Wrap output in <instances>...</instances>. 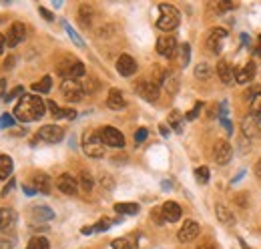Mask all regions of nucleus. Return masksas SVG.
Wrapping results in <instances>:
<instances>
[{"instance_id": "f257e3e1", "label": "nucleus", "mask_w": 261, "mask_h": 249, "mask_svg": "<svg viewBox=\"0 0 261 249\" xmlns=\"http://www.w3.org/2000/svg\"><path fill=\"white\" fill-rule=\"evenodd\" d=\"M44 110H46V102L40 96H36V94H22V98L18 100V104L14 108V114L22 122H32V120L42 118Z\"/></svg>"}, {"instance_id": "f03ea898", "label": "nucleus", "mask_w": 261, "mask_h": 249, "mask_svg": "<svg viewBox=\"0 0 261 249\" xmlns=\"http://www.w3.org/2000/svg\"><path fill=\"white\" fill-rule=\"evenodd\" d=\"M159 18H157V26L161 28V30H173V28H177L179 26V20H181V14H179V10L175 8V6H171V4H161L159 6Z\"/></svg>"}, {"instance_id": "7ed1b4c3", "label": "nucleus", "mask_w": 261, "mask_h": 249, "mask_svg": "<svg viewBox=\"0 0 261 249\" xmlns=\"http://www.w3.org/2000/svg\"><path fill=\"white\" fill-rule=\"evenodd\" d=\"M58 74L64 76V80L66 78H74L76 80V78H80L84 74V64L80 60L72 58V56H66V58H62L58 62Z\"/></svg>"}, {"instance_id": "20e7f679", "label": "nucleus", "mask_w": 261, "mask_h": 249, "mask_svg": "<svg viewBox=\"0 0 261 249\" xmlns=\"http://www.w3.org/2000/svg\"><path fill=\"white\" fill-rule=\"evenodd\" d=\"M82 151L92 157V159H100L104 155V143L100 139L98 133H84L82 137Z\"/></svg>"}, {"instance_id": "39448f33", "label": "nucleus", "mask_w": 261, "mask_h": 249, "mask_svg": "<svg viewBox=\"0 0 261 249\" xmlns=\"http://www.w3.org/2000/svg\"><path fill=\"white\" fill-rule=\"evenodd\" d=\"M60 90H62V94H64V98H66L68 102H78V100H82V96H84V86H82L78 80H74V78L62 80Z\"/></svg>"}, {"instance_id": "423d86ee", "label": "nucleus", "mask_w": 261, "mask_h": 249, "mask_svg": "<svg viewBox=\"0 0 261 249\" xmlns=\"http://www.w3.org/2000/svg\"><path fill=\"white\" fill-rule=\"evenodd\" d=\"M98 135H100V139H102V143L106 147H112V149H122L124 147V137L114 127H102L98 131Z\"/></svg>"}, {"instance_id": "0eeeda50", "label": "nucleus", "mask_w": 261, "mask_h": 249, "mask_svg": "<svg viewBox=\"0 0 261 249\" xmlns=\"http://www.w3.org/2000/svg\"><path fill=\"white\" fill-rule=\"evenodd\" d=\"M135 90L139 92V96H143L149 102H155L159 98V84H155L153 80H147V78L139 80L137 86H135Z\"/></svg>"}, {"instance_id": "6e6552de", "label": "nucleus", "mask_w": 261, "mask_h": 249, "mask_svg": "<svg viewBox=\"0 0 261 249\" xmlns=\"http://www.w3.org/2000/svg\"><path fill=\"white\" fill-rule=\"evenodd\" d=\"M24 36H26V26L22 22H12L10 28L6 30V46L12 48V46L20 44L24 40Z\"/></svg>"}, {"instance_id": "1a4fd4ad", "label": "nucleus", "mask_w": 261, "mask_h": 249, "mask_svg": "<svg viewBox=\"0 0 261 249\" xmlns=\"http://www.w3.org/2000/svg\"><path fill=\"white\" fill-rule=\"evenodd\" d=\"M177 50H179V46H177V38H175V36L165 34V36H161V38L157 40V52H159L161 56L171 58Z\"/></svg>"}, {"instance_id": "9d476101", "label": "nucleus", "mask_w": 261, "mask_h": 249, "mask_svg": "<svg viewBox=\"0 0 261 249\" xmlns=\"http://www.w3.org/2000/svg\"><path fill=\"white\" fill-rule=\"evenodd\" d=\"M233 157V147L227 141H217L215 149H213V159L217 165H227Z\"/></svg>"}, {"instance_id": "9b49d317", "label": "nucleus", "mask_w": 261, "mask_h": 249, "mask_svg": "<svg viewBox=\"0 0 261 249\" xmlns=\"http://www.w3.org/2000/svg\"><path fill=\"white\" fill-rule=\"evenodd\" d=\"M199 231H201L199 223H197V221H193V219H189V221H185V223H183V227L179 229L177 237H179V241H181V243H189V241H193V239H197V237H199Z\"/></svg>"}, {"instance_id": "f8f14e48", "label": "nucleus", "mask_w": 261, "mask_h": 249, "mask_svg": "<svg viewBox=\"0 0 261 249\" xmlns=\"http://www.w3.org/2000/svg\"><path fill=\"white\" fill-rule=\"evenodd\" d=\"M38 137H40L42 141H46V143H58V141H62L64 131H62L58 125H44V127H40Z\"/></svg>"}, {"instance_id": "ddd939ff", "label": "nucleus", "mask_w": 261, "mask_h": 249, "mask_svg": "<svg viewBox=\"0 0 261 249\" xmlns=\"http://www.w3.org/2000/svg\"><path fill=\"white\" fill-rule=\"evenodd\" d=\"M116 70H118V74H122V76H133V74L137 72V62H135V58L128 56V54H120L118 60H116Z\"/></svg>"}, {"instance_id": "4468645a", "label": "nucleus", "mask_w": 261, "mask_h": 249, "mask_svg": "<svg viewBox=\"0 0 261 249\" xmlns=\"http://www.w3.org/2000/svg\"><path fill=\"white\" fill-rule=\"evenodd\" d=\"M56 187H58L64 195H74V193L78 191V183H76V179H74L70 173H62V175L58 177V181H56Z\"/></svg>"}, {"instance_id": "2eb2a0df", "label": "nucleus", "mask_w": 261, "mask_h": 249, "mask_svg": "<svg viewBox=\"0 0 261 249\" xmlns=\"http://www.w3.org/2000/svg\"><path fill=\"white\" fill-rule=\"evenodd\" d=\"M225 36H227V32H225L223 28H213V30H211V34L207 36V46L211 48L213 54H219V52H221V44H223Z\"/></svg>"}, {"instance_id": "dca6fc26", "label": "nucleus", "mask_w": 261, "mask_h": 249, "mask_svg": "<svg viewBox=\"0 0 261 249\" xmlns=\"http://www.w3.org/2000/svg\"><path fill=\"white\" fill-rule=\"evenodd\" d=\"M161 213H163V219H165V221L175 223V221L181 219V205L175 203V201H167V203H163Z\"/></svg>"}, {"instance_id": "f3484780", "label": "nucleus", "mask_w": 261, "mask_h": 249, "mask_svg": "<svg viewBox=\"0 0 261 249\" xmlns=\"http://www.w3.org/2000/svg\"><path fill=\"white\" fill-rule=\"evenodd\" d=\"M16 225V211L10 207H2L0 209V233L10 231Z\"/></svg>"}, {"instance_id": "a211bd4d", "label": "nucleus", "mask_w": 261, "mask_h": 249, "mask_svg": "<svg viewBox=\"0 0 261 249\" xmlns=\"http://www.w3.org/2000/svg\"><path fill=\"white\" fill-rule=\"evenodd\" d=\"M217 74H219V80H221L223 84H227V86L235 80V70H233V66L229 64V60H219V64H217Z\"/></svg>"}, {"instance_id": "6ab92c4d", "label": "nucleus", "mask_w": 261, "mask_h": 249, "mask_svg": "<svg viewBox=\"0 0 261 249\" xmlns=\"http://www.w3.org/2000/svg\"><path fill=\"white\" fill-rule=\"evenodd\" d=\"M253 76H255V64H253V62H245V64L235 72V82L247 84V82L253 80Z\"/></svg>"}, {"instance_id": "aec40b11", "label": "nucleus", "mask_w": 261, "mask_h": 249, "mask_svg": "<svg viewBox=\"0 0 261 249\" xmlns=\"http://www.w3.org/2000/svg\"><path fill=\"white\" fill-rule=\"evenodd\" d=\"M124 104H126V100H124L122 92H120L118 88H110V90H108V96H106V106L118 110V108H122Z\"/></svg>"}, {"instance_id": "412c9836", "label": "nucleus", "mask_w": 261, "mask_h": 249, "mask_svg": "<svg viewBox=\"0 0 261 249\" xmlns=\"http://www.w3.org/2000/svg\"><path fill=\"white\" fill-rule=\"evenodd\" d=\"M215 215H217V219L223 223V225H235V213L227 207V205H217L215 207Z\"/></svg>"}, {"instance_id": "4be33fe9", "label": "nucleus", "mask_w": 261, "mask_h": 249, "mask_svg": "<svg viewBox=\"0 0 261 249\" xmlns=\"http://www.w3.org/2000/svg\"><path fill=\"white\" fill-rule=\"evenodd\" d=\"M34 189H36V193L48 195V193H50V177L44 175V173H38V175L34 177Z\"/></svg>"}, {"instance_id": "5701e85b", "label": "nucleus", "mask_w": 261, "mask_h": 249, "mask_svg": "<svg viewBox=\"0 0 261 249\" xmlns=\"http://www.w3.org/2000/svg\"><path fill=\"white\" fill-rule=\"evenodd\" d=\"M92 14H94V10H92L88 4H82V6L78 8V22H80L82 28H88V26H90Z\"/></svg>"}, {"instance_id": "b1692460", "label": "nucleus", "mask_w": 261, "mask_h": 249, "mask_svg": "<svg viewBox=\"0 0 261 249\" xmlns=\"http://www.w3.org/2000/svg\"><path fill=\"white\" fill-rule=\"evenodd\" d=\"M12 169H14V163L8 155H0V179H12Z\"/></svg>"}, {"instance_id": "393cba45", "label": "nucleus", "mask_w": 261, "mask_h": 249, "mask_svg": "<svg viewBox=\"0 0 261 249\" xmlns=\"http://www.w3.org/2000/svg\"><path fill=\"white\" fill-rule=\"evenodd\" d=\"M243 133L247 137H257L261 131H259V125H257V116H247L243 120Z\"/></svg>"}, {"instance_id": "a878e982", "label": "nucleus", "mask_w": 261, "mask_h": 249, "mask_svg": "<svg viewBox=\"0 0 261 249\" xmlns=\"http://www.w3.org/2000/svg\"><path fill=\"white\" fill-rule=\"evenodd\" d=\"M183 122H185V116L179 110H171L169 125H171V129H175V133H183Z\"/></svg>"}, {"instance_id": "bb28decb", "label": "nucleus", "mask_w": 261, "mask_h": 249, "mask_svg": "<svg viewBox=\"0 0 261 249\" xmlns=\"http://www.w3.org/2000/svg\"><path fill=\"white\" fill-rule=\"evenodd\" d=\"M114 211L120 215H137L139 213V205L137 203H116Z\"/></svg>"}, {"instance_id": "cd10ccee", "label": "nucleus", "mask_w": 261, "mask_h": 249, "mask_svg": "<svg viewBox=\"0 0 261 249\" xmlns=\"http://www.w3.org/2000/svg\"><path fill=\"white\" fill-rule=\"evenodd\" d=\"M50 86H52V78H50V76H42L38 82L32 84V90H34V92L46 94V92H50Z\"/></svg>"}, {"instance_id": "c85d7f7f", "label": "nucleus", "mask_w": 261, "mask_h": 249, "mask_svg": "<svg viewBox=\"0 0 261 249\" xmlns=\"http://www.w3.org/2000/svg\"><path fill=\"white\" fill-rule=\"evenodd\" d=\"M211 74H213V70H211V66H209L207 62H201V64L195 66V76H197L199 80H209Z\"/></svg>"}, {"instance_id": "c756f323", "label": "nucleus", "mask_w": 261, "mask_h": 249, "mask_svg": "<svg viewBox=\"0 0 261 249\" xmlns=\"http://www.w3.org/2000/svg\"><path fill=\"white\" fill-rule=\"evenodd\" d=\"M50 245H48V239L46 237H42V235H34L30 241H28V245H26V249H48Z\"/></svg>"}, {"instance_id": "7c9ffc66", "label": "nucleus", "mask_w": 261, "mask_h": 249, "mask_svg": "<svg viewBox=\"0 0 261 249\" xmlns=\"http://www.w3.org/2000/svg\"><path fill=\"white\" fill-rule=\"evenodd\" d=\"M163 84L167 88V92H177V86H179V80H177V74H165L163 78Z\"/></svg>"}, {"instance_id": "2f4dec72", "label": "nucleus", "mask_w": 261, "mask_h": 249, "mask_svg": "<svg viewBox=\"0 0 261 249\" xmlns=\"http://www.w3.org/2000/svg\"><path fill=\"white\" fill-rule=\"evenodd\" d=\"M189 60H191V46L189 44H181L179 46V62H181V66H187Z\"/></svg>"}, {"instance_id": "473e14b6", "label": "nucleus", "mask_w": 261, "mask_h": 249, "mask_svg": "<svg viewBox=\"0 0 261 249\" xmlns=\"http://www.w3.org/2000/svg\"><path fill=\"white\" fill-rule=\"evenodd\" d=\"M32 215L36 217V219H52L54 217V213L48 209V207H32Z\"/></svg>"}, {"instance_id": "72a5a7b5", "label": "nucleus", "mask_w": 261, "mask_h": 249, "mask_svg": "<svg viewBox=\"0 0 261 249\" xmlns=\"http://www.w3.org/2000/svg\"><path fill=\"white\" fill-rule=\"evenodd\" d=\"M195 177H197V183H201V185L209 183V169L207 167H197L195 169Z\"/></svg>"}, {"instance_id": "f704fd0d", "label": "nucleus", "mask_w": 261, "mask_h": 249, "mask_svg": "<svg viewBox=\"0 0 261 249\" xmlns=\"http://www.w3.org/2000/svg\"><path fill=\"white\" fill-rule=\"evenodd\" d=\"M80 189L84 191V193H88L90 189H92V177L88 175V173H80Z\"/></svg>"}, {"instance_id": "c9c22d12", "label": "nucleus", "mask_w": 261, "mask_h": 249, "mask_svg": "<svg viewBox=\"0 0 261 249\" xmlns=\"http://www.w3.org/2000/svg\"><path fill=\"white\" fill-rule=\"evenodd\" d=\"M251 110H253V116H259V114H261V90L253 96V100H251Z\"/></svg>"}, {"instance_id": "e433bc0d", "label": "nucleus", "mask_w": 261, "mask_h": 249, "mask_svg": "<svg viewBox=\"0 0 261 249\" xmlns=\"http://www.w3.org/2000/svg\"><path fill=\"white\" fill-rule=\"evenodd\" d=\"M20 94H24V88H22V86H16V88H12V90L4 96V100H6V102H10V100H14V98H16V96H20Z\"/></svg>"}, {"instance_id": "4c0bfd02", "label": "nucleus", "mask_w": 261, "mask_h": 249, "mask_svg": "<svg viewBox=\"0 0 261 249\" xmlns=\"http://www.w3.org/2000/svg\"><path fill=\"white\" fill-rule=\"evenodd\" d=\"M110 225H112V219H106V217H104V219H100V221L94 225V231H106Z\"/></svg>"}, {"instance_id": "58836bf2", "label": "nucleus", "mask_w": 261, "mask_h": 249, "mask_svg": "<svg viewBox=\"0 0 261 249\" xmlns=\"http://www.w3.org/2000/svg\"><path fill=\"white\" fill-rule=\"evenodd\" d=\"M112 249H133L130 243L126 239H114L112 241Z\"/></svg>"}, {"instance_id": "ea45409f", "label": "nucleus", "mask_w": 261, "mask_h": 249, "mask_svg": "<svg viewBox=\"0 0 261 249\" xmlns=\"http://www.w3.org/2000/svg\"><path fill=\"white\" fill-rule=\"evenodd\" d=\"M46 106L50 108V114H52L54 118H58V114H60V106H58L54 100H48V102H46Z\"/></svg>"}, {"instance_id": "a19ab883", "label": "nucleus", "mask_w": 261, "mask_h": 249, "mask_svg": "<svg viewBox=\"0 0 261 249\" xmlns=\"http://www.w3.org/2000/svg\"><path fill=\"white\" fill-rule=\"evenodd\" d=\"M201 108H203V104H201V102H197V104H195V106L189 110V114H187L185 118H187V120H193V118H197V114H199V110H201Z\"/></svg>"}, {"instance_id": "79ce46f5", "label": "nucleus", "mask_w": 261, "mask_h": 249, "mask_svg": "<svg viewBox=\"0 0 261 249\" xmlns=\"http://www.w3.org/2000/svg\"><path fill=\"white\" fill-rule=\"evenodd\" d=\"M74 116H76V110H72V108H60L58 118H74Z\"/></svg>"}, {"instance_id": "37998d69", "label": "nucleus", "mask_w": 261, "mask_h": 249, "mask_svg": "<svg viewBox=\"0 0 261 249\" xmlns=\"http://www.w3.org/2000/svg\"><path fill=\"white\" fill-rule=\"evenodd\" d=\"M12 125H14V118H12L10 114H2V116H0V127H2V129L12 127Z\"/></svg>"}, {"instance_id": "c03bdc74", "label": "nucleus", "mask_w": 261, "mask_h": 249, "mask_svg": "<svg viewBox=\"0 0 261 249\" xmlns=\"http://www.w3.org/2000/svg\"><path fill=\"white\" fill-rule=\"evenodd\" d=\"M64 28H66V32H68V36H70V38H72V40H74V42H76L78 46H82V40H80V38L76 36V32H74V30H72V28H70L68 24H64Z\"/></svg>"}, {"instance_id": "a18cd8bd", "label": "nucleus", "mask_w": 261, "mask_h": 249, "mask_svg": "<svg viewBox=\"0 0 261 249\" xmlns=\"http://www.w3.org/2000/svg\"><path fill=\"white\" fill-rule=\"evenodd\" d=\"M151 217L155 219V223H157V225H163V223H165V219H163V213H161V209H155V211L151 213Z\"/></svg>"}, {"instance_id": "49530a36", "label": "nucleus", "mask_w": 261, "mask_h": 249, "mask_svg": "<svg viewBox=\"0 0 261 249\" xmlns=\"http://www.w3.org/2000/svg\"><path fill=\"white\" fill-rule=\"evenodd\" d=\"M147 135H149L147 129H139V131L135 133V141H137V143H143V141L147 139Z\"/></svg>"}, {"instance_id": "de8ad7c7", "label": "nucleus", "mask_w": 261, "mask_h": 249, "mask_svg": "<svg viewBox=\"0 0 261 249\" xmlns=\"http://www.w3.org/2000/svg\"><path fill=\"white\" fill-rule=\"evenodd\" d=\"M38 12L44 16V20H48V22H52L54 20V16H52V12H48L46 8H42V6H38Z\"/></svg>"}, {"instance_id": "09e8293b", "label": "nucleus", "mask_w": 261, "mask_h": 249, "mask_svg": "<svg viewBox=\"0 0 261 249\" xmlns=\"http://www.w3.org/2000/svg\"><path fill=\"white\" fill-rule=\"evenodd\" d=\"M100 185H102L104 189H112V179H110L108 175H104V177L100 179Z\"/></svg>"}, {"instance_id": "8fccbe9b", "label": "nucleus", "mask_w": 261, "mask_h": 249, "mask_svg": "<svg viewBox=\"0 0 261 249\" xmlns=\"http://www.w3.org/2000/svg\"><path fill=\"white\" fill-rule=\"evenodd\" d=\"M12 189H14V179H10V181H8V185L2 189V193H0V195H2V197H6V195L12 191Z\"/></svg>"}, {"instance_id": "3c124183", "label": "nucleus", "mask_w": 261, "mask_h": 249, "mask_svg": "<svg viewBox=\"0 0 261 249\" xmlns=\"http://www.w3.org/2000/svg\"><path fill=\"white\" fill-rule=\"evenodd\" d=\"M14 62H16V58H14V56H8V58L4 60V68H12Z\"/></svg>"}, {"instance_id": "603ef678", "label": "nucleus", "mask_w": 261, "mask_h": 249, "mask_svg": "<svg viewBox=\"0 0 261 249\" xmlns=\"http://www.w3.org/2000/svg\"><path fill=\"white\" fill-rule=\"evenodd\" d=\"M0 249H12V241H8V239H0Z\"/></svg>"}, {"instance_id": "864d4df0", "label": "nucleus", "mask_w": 261, "mask_h": 249, "mask_svg": "<svg viewBox=\"0 0 261 249\" xmlns=\"http://www.w3.org/2000/svg\"><path fill=\"white\" fill-rule=\"evenodd\" d=\"M253 171H255V175H257L259 179H261V159H259V161L255 163V167H253Z\"/></svg>"}, {"instance_id": "5fc2aeb1", "label": "nucleus", "mask_w": 261, "mask_h": 249, "mask_svg": "<svg viewBox=\"0 0 261 249\" xmlns=\"http://www.w3.org/2000/svg\"><path fill=\"white\" fill-rule=\"evenodd\" d=\"M221 122H223V127L227 129V133H233V127H231V122H229L227 118H221Z\"/></svg>"}, {"instance_id": "6e6d98bb", "label": "nucleus", "mask_w": 261, "mask_h": 249, "mask_svg": "<svg viewBox=\"0 0 261 249\" xmlns=\"http://www.w3.org/2000/svg\"><path fill=\"white\" fill-rule=\"evenodd\" d=\"M4 46H6V36L0 32V54H2V50H4Z\"/></svg>"}, {"instance_id": "4d7b16f0", "label": "nucleus", "mask_w": 261, "mask_h": 249, "mask_svg": "<svg viewBox=\"0 0 261 249\" xmlns=\"http://www.w3.org/2000/svg\"><path fill=\"white\" fill-rule=\"evenodd\" d=\"M24 193H26V195H34V193H36V189H34V187H26V185H24Z\"/></svg>"}, {"instance_id": "13d9d810", "label": "nucleus", "mask_w": 261, "mask_h": 249, "mask_svg": "<svg viewBox=\"0 0 261 249\" xmlns=\"http://www.w3.org/2000/svg\"><path fill=\"white\" fill-rule=\"evenodd\" d=\"M92 231H94V227H82V229H80L82 235H88V233H92Z\"/></svg>"}, {"instance_id": "bf43d9fd", "label": "nucleus", "mask_w": 261, "mask_h": 249, "mask_svg": "<svg viewBox=\"0 0 261 249\" xmlns=\"http://www.w3.org/2000/svg\"><path fill=\"white\" fill-rule=\"evenodd\" d=\"M255 50H257V54H261V34L257 36V44H255Z\"/></svg>"}, {"instance_id": "052dcab7", "label": "nucleus", "mask_w": 261, "mask_h": 249, "mask_svg": "<svg viewBox=\"0 0 261 249\" xmlns=\"http://www.w3.org/2000/svg\"><path fill=\"white\" fill-rule=\"evenodd\" d=\"M4 90H6V80H4V78H0V96L4 94Z\"/></svg>"}, {"instance_id": "680f3d73", "label": "nucleus", "mask_w": 261, "mask_h": 249, "mask_svg": "<svg viewBox=\"0 0 261 249\" xmlns=\"http://www.w3.org/2000/svg\"><path fill=\"white\" fill-rule=\"evenodd\" d=\"M159 129H161V135H165V137L169 135V129H167V125H161Z\"/></svg>"}, {"instance_id": "e2e57ef3", "label": "nucleus", "mask_w": 261, "mask_h": 249, "mask_svg": "<svg viewBox=\"0 0 261 249\" xmlns=\"http://www.w3.org/2000/svg\"><path fill=\"white\" fill-rule=\"evenodd\" d=\"M239 243H241V247H243V249H251V247H249V245H247L243 239H239Z\"/></svg>"}, {"instance_id": "0e129e2a", "label": "nucleus", "mask_w": 261, "mask_h": 249, "mask_svg": "<svg viewBox=\"0 0 261 249\" xmlns=\"http://www.w3.org/2000/svg\"><path fill=\"white\" fill-rule=\"evenodd\" d=\"M197 249H213L211 245H201V247H197Z\"/></svg>"}, {"instance_id": "69168bd1", "label": "nucleus", "mask_w": 261, "mask_h": 249, "mask_svg": "<svg viewBox=\"0 0 261 249\" xmlns=\"http://www.w3.org/2000/svg\"><path fill=\"white\" fill-rule=\"evenodd\" d=\"M257 125H259V131H261V114L257 116Z\"/></svg>"}]
</instances>
